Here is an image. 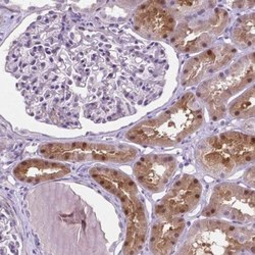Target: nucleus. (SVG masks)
<instances>
[{"instance_id": "obj_15", "label": "nucleus", "mask_w": 255, "mask_h": 255, "mask_svg": "<svg viewBox=\"0 0 255 255\" xmlns=\"http://www.w3.org/2000/svg\"><path fill=\"white\" fill-rule=\"evenodd\" d=\"M185 229L179 217L162 216L154 223L150 234V249L154 254L172 253Z\"/></svg>"}, {"instance_id": "obj_13", "label": "nucleus", "mask_w": 255, "mask_h": 255, "mask_svg": "<svg viewBox=\"0 0 255 255\" xmlns=\"http://www.w3.org/2000/svg\"><path fill=\"white\" fill-rule=\"evenodd\" d=\"M177 169V160L172 155L152 154L140 158L134 166L139 183L152 192H159L171 182Z\"/></svg>"}, {"instance_id": "obj_17", "label": "nucleus", "mask_w": 255, "mask_h": 255, "mask_svg": "<svg viewBox=\"0 0 255 255\" xmlns=\"http://www.w3.org/2000/svg\"><path fill=\"white\" fill-rule=\"evenodd\" d=\"M230 115L238 119H248L254 116V87L251 86L246 92L230 105Z\"/></svg>"}, {"instance_id": "obj_12", "label": "nucleus", "mask_w": 255, "mask_h": 255, "mask_svg": "<svg viewBox=\"0 0 255 255\" xmlns=\"http://www.w3.org/2000/svg\"><path fill=\"white\" fill-rule=\"evenodd\" d=\"M202 193L200 182L192 176H184L168 191L156 206V216L178 217L192 210Z\"/></svg>"}, {"instance_id": "obj_18", "label": "nucleus", "mask_w": 255, "mask_h": 255, "mask_svg": "<svg viewBox=\"0 0 255 255\" xmlns=\"http://www.w3.org/2000/svg\"><path fill=\"white\" fill-rule=\"evenodd\" d=\"M246 182L251 186L253 187L254 186V168L251 167L249 171L247 172V175H246Z\"/></svg>"}, {"instance_id": "obj_6", "label": "nucleus", "mask_w": 255, "mask_h": 255, "mask_svg": "<svg viewBox=\"0 0 255 255\" xmlns=\"http://www.w3.org/2000/svg\"><path fill=\"white\" fill-rule=\"evenodd\" d=\"M254 80L253 53L204 82L198 89V97L208 108L214 118H221L226 111L228 100L240 90L247 87Z\"/></svg>"}, {"instance_id": "obj_7", "label": "nucleus", "mask_w": 255, "mask_h": 255, "mask_svg": "<svg viewBox=\"0 0 255 255\" xmlns=\"http://www.w3.org/2000/svg\"><path fill=\"white\" fill-rule=\"evenodd\" d=\"M44 157L61 161L129 162L137 155L133 147L88 142L49 143L40 147Z\"/></svg>"}, {"instance_id": "obj_4", "label": "nucleus", "mask_w": 255, "mask_h": 255, "mask_svg": "<svg viewBox=\"0 0 255 255\" xmlns=\"http://www.w3.org/2000/svg\"><path fill=\"white\" fill-rule=\"evenodd\" d=\"M253 135L228 132L204 140L197 149V160L208 174L225 178L253 161Z\"/></svg>"}, {"instance_id": "obj_14", "label": "nucleus", "mask_w": 255, "mask_h": 255, "mask_svg": "<svg viewBox=\"0 0 255 255\" xmlns=\"http://www.w3.org/2000/svg\"><path fill=\"white\" fill-rule=\"evenodd\" d=\"M70 173V167L63 163L43 159H28L20 162L13 169V174L19 181L38 184L60 179Z\"/></svg>"}, {"instance_id": "obj_1", "label": "nucleus", "mask_w": 255, "mask_h": 255, "mask_svg": "<svg viewBox=\"0 0 255 255\" xmlns=\"http://www.w3.org/2000/svg\"><path fill=\"white\" fill-rule=\"evenodd\" d=\"M8 67L36 117L69 126L78 123L80 110L105 122L156 97L164 54L127 33L48 15L17 42Z\"/></svg>"}, {"instance_id": "obj_16", "label": "nucleus", "mask_w": 255, "mask_h": 255, "mask_svg": "<svg viewBox=\"0 0 255 255\" xmlns=\"http://www.w3.org/2000/svg\"><path fill=\"white\" fill-rule=\"evenodd\" d=\"M233 40L241 47L254 44V13L241 17L233 30Z\"/></svg>"}, {"instance_id": "obj_3", "label": "nucleus", "mask_w": 255, "mask_h": 255, "mask_svg": "<svg viewBox=\"0 0 255 255\" xmlns=\"http://www.w3.org/2000/svg\"><path fill=\"white\" fill-rule=\"evenodd\" d=\"M90 174L99 185L117 196L122 203L127 218L124 253H138L145 243L147 220L136 184L124 173L109 167H94L90 171Z\"/></svg>"}, {"instance_id": "obj_9", "label": "nucleus", "mask_w": 255, "mask_h": 255, "mask_svg": "<svg viewBox=\"0 0 255 255\" xmlns=\"http://www.w3.org/2000/svg\"><path fill=\"white\" fill-rule=\"evenodd\" d=\"M208 218L247 224L254 221V192L235 184L216 187L203 211Z\"/></svg>"}, {"instance_id": "obj_8", "label": "nucleus", "mask_w": 255, "mask_h": 255, "mask_svg": "<svg viewBox=\"0 0 255 255\" xmlns=\"http://www.w3.org/2000/svg\"><path fill=\"white\" fill-rule=\"evenodd\" d=\"M229 13L223 8L211 9L206 16L186 20L176 27L172 42L182 52H197L209 46L229 23Z\"/></svg>"}, {"instance_id": "obj_2", "label": "nucleus", "mask_w": 255, "mask_h": 255, "mask_svg": "<svg viewBox=\"0 0 255 255\" xmlns=\"http://www.w3.org/2000/svg\"><path fill=\"white\" fill-rule=\"evenodd\" d=\"M202 123L201 105L192 93H188L156 118L134 127L127 138L143 145L169 146L195 132Z\"/></svg>"}, {"instance_id": "obj_5", "label": "nucleus", "mask_w": 255, "mask_h": 255, "mask_svg": "<svg viewBox=\"0 0 255 255\" xmlns=\"http://www.w3.org/2000/svg\"><path fill=\"white\" fill-rule=\"evenodd\" d=\"M254 247V232L224 221H202L193 226L180 253L236 254Z\"/></svg>"}, {"instance_id": "obj_11", "label": "nucleus", "mask_w": 255, "mask_h": 255, "mask_svg": "<svg viewBox=\"0 0 255 255\" xmlns=\"http://www.w3.org/2000/svg\"><path fill=\"white\" fill-rule=\"evenodd\" d=\"M237 49L231 44H220L209 48L187 61L181 76L184 86H192L209 75L223 69L233 60Z\"/></svg>"}, {"instance_id": "obj_10", "label": "nucleus", "mask_w": 255, "mask_h": 255, "mask_svg": "<svg viewBox=\"0 0 255 255\" xmlns=\"http://www.w3.org/2000/svg\"><path fill=\"white\" fill-rule=\"evenodd\" d=\"M137 33L150 40H161L171 36L177 27L176 18L165 2L151 1L141 4L133 15Z\"/></svg>"}]
</instances>
